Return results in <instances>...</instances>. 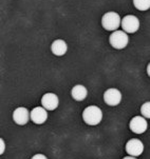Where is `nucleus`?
Masks as SVG:
<instances>
[{
  "mask_svg": "<svg viewBox=\"0 0 150 159\" xmlns=\"http://www.w3.org/2000/svg\"><path fill=\"white\" fill-rule=\"evenodd\" d=\"M104 100L108 106L115 107L122 100V94L117 89H108L104 94Z\"/></svg>",
  "mask_w": 150,
  "mask_h": 159,
  "instance_id": "5",
  "label": "nucleus"
},
{
  "mask_svg": "<svg viewBox=\"0 0 150 159\" xmlns=\"http://www.w3.org/2000/svg\"><path fill=\"white\" fill-rule=\"evenodd\" d=\"M129 38L128 34L124 31H115L109 37V42L111 47L114 48L115 50H123L127 47Z\"/></svg>",
  "mask_w": 150,
  "mask_h": 159,
  "instance_id": "3",
  "label": "nucleus"
},
{
  "mask_svg": "<svg viewBox=\"0 0 150 159\" xmlns=\"http://www.w3.org/2000/svg\"><path fill=\"white\" fill-rule=\"evenodd\" d=\"M30 118H31V113H29L26 107H17L13 113V119L19 125H24Z\"/></svg>",
  "mask_w": 150,
  "mask_h": 159,
  "instance_id": "9",
  "label": "nucleus"
},
{
  "mask_svg": "<svg viewBox=\"0 0 150 159\" xmlns=\"http://www.w3.org/2000/svg\"><path fill=\"white\" fill-rule=\"evenodd\" d=\"M51 51L56 56H64L68 51V45L62 39L54 40L51 44Z\"/></svg>",
  "mask_w": 150,
  "mask_h": 159,
  "instance_id": "11",
  "label": "nucleus"
},
{
  "mask_svg": "<svg viewBox=\"0 0 150 159\" xmlns=\"http://www.w3.org/2000/svg\"><path fill=\"white\" fill-rule=\"evenodd\" d=\"M122 19L119 15L115 12H108L104 14L102 18V25L107 31L115 32L121 26Z\"/></svg>",
  "mask_w": 150,
  "mask_h": 159,
  "instance_id": "2",
  "label": "nucleus"
},
{
  "mask_svg": "<svg viewBox=\"0 0 150 159\" xmlns=\"http://www.w3.org/2000/svg\"><path fill=\"white\" fill-rule=\"evenodd\" d=\"M130 130L135 134H143L147 130V121L144 117L140 116H135L133 117L129 123Z\"/></svg>",
  "mask_w": 150,
  "mask_h": 159,
  "instance_id": "7",
  "label": "nucleus"
},
{
  "mask_svg": "<svg viewBox=\"0 0 150 159\" xmlns=\"http://www.w3.org/2000/svg\"><path fill=\"white\" fill-rule=\"evenodd\" d=\"M133 4L138 11H147L150 9V0H133Z\"/></svg>",
  "mask_w": 150,
  "mask_h": 159,
  "instance_id": "13",
  "label": "nucleus"
},
{
  "mask_svg": "<svg viewBox=\"0 0 150 159\" xmlns=\"http://www.w3.org/2000/svg\"><path fill=\"white\" fill-rule=\"evenodd\" d=\"M32 159H48V158L46 157L45 155H42V154H36V155H34L33 157H32Z\"/></svg>",
  "mask_w": 150,
  "mask_h": 159,
  "instance_id": "15",
  "label": "nucleus"
},
{
  "mask_svg": "<svg viewBox=\"0 0 150 159\" xmlns=\"http://www.w3.org/2000/svg\"><path fill=\"white\" fill-rule=\"evenodd\" d=\"M102 110L95 106H90L86 107L83 112V119L89 125H97L102 121Z\"/></svg>",
  "mask_w": 150,
  "mask_h": 159,
  "instance_id": "1",
  "label": "nucleus"
},
{
  "mask_svg": "<svg viewBox=\"0 0 150 159\" xmlns=\"http://www.w3.org/2000/svg\"><path fill=\"white\" fill-rule=\"evenodd\" d=\"M143 151H144V144L138 139L135 138L130 139L126 143V152L130 156H133V157L140 156L143 153Z\"/></svg>",
  "mask_w": 150,
  "mask_h": 159,
  "instance_id": "6",
  "label": "nucleus"
},
{
  "mask_svg": "<svg viewBox=\"0 0 150 159\" xmlns=\"http://www.w3.org/2000/svg\"><path fill=\"white\" fill-rule=\"evenodd\" d=\"M48 118V113L45 107H36L31 111V120L36 125H42Z\"/></svg>",
  "mask_w": 150,
  "mask_h": 159,
  "instance_id": "10",
  "label": "nucleus"
},
{
  "mask_svg": "<svg viewBox=\"0 0 150 159\" xmlns=\"http://www.w3.org/2000/svg\"><path fill=\"white\" fill-rule=\"evenodd\" d=\"M58 103H59L58 97L53 93L45 94L41 98L42 107H45L46 110H49V111H54L55 109H57Z\"/></svg>",
  "mask_w": 150,
  "mask_h": 159,
  "instance_id": "8",
  "label": "nucleus"
},
{
  "mask_svg": "<svg viewBox=\"0 0 150 159\" xmlns=\"http://www.w3.org/2000/svg\"><path fill=\"white\" fill-rule=\"evenodd\" d=\"M147 74H148V76L150 77V63L148 64V66H147Z\"/></svg>",
  "mask_w": 150,
  "mask_h": 159,
  "instance_id": "17",
  "label": "nucleus"
},
{
  "mask_svg": "<svg viewBox=\"0 0 150 159\" xmlns=\"http://www.w3.org/2000/svg\"><path fill=\"white\" fill-rule=\"evenodd\" d=\"M123 159H136V158L133 157V156H127V157H124Z\"/></svg>",
  "mask_w": 150,
  "mask_h": 159,
  "instance_id": "18",
  "label": "nucleus"
},
{
  "mask_svg": "<svg viewBox=\"0 0 150 159\" xmlns=\"http://www.w3.org/2000/svg\"><path fill=\"white\" fill-rule=\"evenodd\" d=\"M0 141H1V151H0V153H1V154H2V153H3V150H4V144H3V140H0Z\"/></svg>",
  "mask_w": 150,
  "mask_h": 159,
  "instance_id": "16",
  "label": "nucleus"
},
{
  "mask_svg": "<svg viewBox=\"0 0 150 159\" xmlns=\"http://www.w3.org/2000/svg\"><path fill=\"white\" fill-rule=\"evenodd\" d=\"M141 113L145 118H149L150 119V102H145L141 107Z\"/></svg>",
  "mask_w": 150,
  "mask_h": 159,
  "instance_id": "14",
  "label": "nucleus"
},
{
  "mask_svg": "<svg viewBox=\"0 0 150 159\" xmlns=\"http://www.w3.org/2000/svg\"><path fill=\"white\" fill-rule=\"evenodd\" d=\"M87 94H88V91H87V89L81 84L75 85V87L72 89V91H71V95H72V97L76 101H83L87 97Z\"/></svg>",
  "mask_w": 150,
  "mask_h": 159,
  "instance_id": "12",
  "label": "nucleus"
},
{
  "mask_svg": "<svg viewBox=\"0 0 150 159\" xmlns=\"http://www.w3.org/2000/svg\"><path fill=\"white\" fill-rule=\"evenodd\" d=\"M121 26L127 34H133L140 29V20L133 15H126L122 19Z\"/></svg>",
  "mask_w": 150,
  "mask_h": 159,
  "instance_id": "4",
  "label": "nucleus"
}]
</instances>
